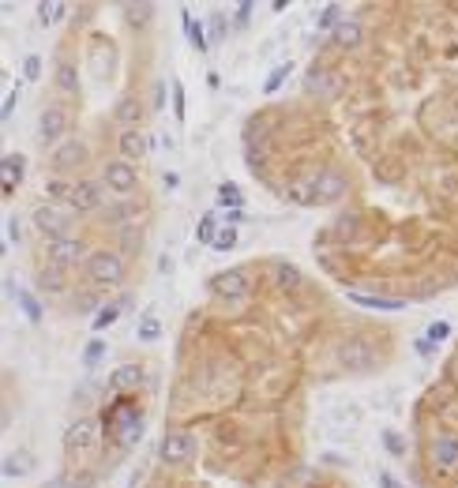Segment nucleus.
Wrapping results in <instances>:
<instances>
[{"instance_id": "obj_1", "label": "nucleus", "mask_w": 458, "mask_h": 488, "mask_svg": "<svg viewBox=\"0 0 458 488\" xmlns=\"http://www.w3.org/2000/svg\"><path fill=\"white\" fill-rule=\"evenodd\" d=\"M87 278L98 282V285H117L124 278V260L121 252H109V248H98V252L87 255Z\"/></svg>"}, {"instance_id": "obj_2", "label": "nucleus", "mask_w": 458, "mask_h": 488, "mask_svg": "<svg viewBox=\"0 0 458 488\" xmlns=\"http://www.w3.org/2000/svg\"><path fill=\"white\" fill-rule=\"evenodd\" d=\"M375 361H380V353H375V346L368 338H346V342H338V364L346 372H372Z\"/></svg>"}, {"instance_id": "obj_3", "label": "nucleus", "mask_w": 458, "mask_h": 488, "mask_svg": "<svg viewBox=\"0 0 458 488\" xmlns=\"http://www.w3.org/2000/svg\"><path fill=\"white\" fill-rule=\"evenodd\" d=\"M34 229L45 237V241H60V237H68V229H71V214L68 210H60L57 203H42V207H34Z\"/></svg>"}, {"instance_id": "obj_4", "label": "nucleus", "mask_w": 458, "mask_h": 488, "mask_svg": "<svg viewBox=\"0 0 458 488\" xmlns=\"http://www.w3.org/2000/svg\"><path fill=\"white\" fill-rule=\"evenodd\" d=\"M158 455H162V462H169V466H185L196 458V436L185 428H173L162 436V444H158Z\"/></svg>"}, {"instance_id": "obj_5", "label": "nucleus", "mask_w": 458, "mask_h": 488, "mask_svg": "<svg viewBox=\"0 0 458 488\" xmlns=\"http://www.w3.org/2000/svg\"><path fill=\"white\" fill-rule=\"evenodd\" d=\"M83 241L79 237H60V241H49L45 244V260H49V267H60V271H68V267H76L79 260H83Z\"/></svg>"}, {"instance_id": "obj_6", "label": "nucleus", "mask_w": 458, "mask_h": 488, "mask_svg": "<svg viewBox=\"0 0 458 488\" xmlns=\"http://www.w3.org/2000/svg\"><path fill=\"white\" fill-rule=\"evenodd\" d=\"M308 192H312V203H334V199L346 192V177H342V173H334V169H323V173H316V177H312Z\"/></svg>"}, {"instance_id": "obj_7", "label": "nucleus", "mask_w": 458, "mask_h": 488, "mask_svg": "<svg viewBox=\"0 0 458 488\" xmlns=\"http://www.w3.org/2000/svg\"><path fill=\"white\" fill-rule=\"evenodd\" d=\"M94 444H98V425H94L90 417L76 421V425L68 428V436H64V447H68L71 455H87Z\"/></svg>"}, {"instance_id": "obj_8", "label": "nucleus", "mask_w": 458, "mask_h": 488, "mask_svg": "<svg viewBox=\"0 0 458 488\" xmlns=\"http://www.w3.org/2000/svg\"><path fill=\"white\" fill-rule=\"evenodd\" d=\"M64 132H68V113H64L60 106H45L42 121H38V140L42 143H57Z\"/></svg>"}, {"instance_id": "obj_9", "label": "nucleus", "mask_w": 458, "mask_h": 488, "mask_svg": "<svg viewBox=\"0 0 458 488\" xmlns=\"http://www.w3.org/2000/svg\"><path fill=\"white\" fill-rule=\"evenodd\" d=\"M105 188L117 192V196H128V192H135V165L132 162H109L105 165Z\"/></svg>"}, {"instance_id": "obj_10", "label": "nucleus", "mask_w": 458, "mask_h": 488, "mask_svg": "<svg viewBox=\"0 0 458 488\" xmlns=\"http://www.w3.org/2000/svg\"><path fill=\"white\" fill-rule=\"evenodd\" d=\"M105 184H98V180H79V184H71V199L68 203L76 207V210H98L105 203Z\"/></svg>"}, {"instance_id": "obj_11", "label": "nucleus", "mask_w": 458, "mask_h": 488, "mask_svg": "<svg viewBox=\"0 0 458 488\" xmlns=\"http://www.w3.org/2000/svg\"><path fill=\"white\" fill-rule=\"evenodd\" d=\"M214 293L218 297H226V301H237V297H248V274L244 271H222V274H214Z\"/></svg>"}, {"instance_id": "obj_12", "label": "nucleus", "mask_w": 458, "mask_h": 488, "mask_svg": "<svg viewBox=\"0 0 458 488\" xmlns=\"http://www.w3.org/2000/svg\"><path fill=\"white\" fill-rule=\"evenodd\" d=\"M432 466H439V469L458 466V432H439L432 439Z\"/></svg>"}, {"instance_id": "obj_13", "label": "nucleus", "mask_w": 458, "mask_h": 488, "mask_svg": "<svg viewBox=\"0 0 458 488\" xmlns=\"http://www.w3.org/2000/svg\"><path fill=\"white\" fill-rule=\"evenodd\" d=\"M135 425H139V417H135L132 402H117V406L105 413V432H109V436H117V432H121V439H124Z\"/></svg>"}, {"instance_id": "obj_14", "label": "nucleus", "mask_w": 458, "mask_h": 488, "mask_svg": "<svg viewBox=\"0 0 458 488\" xmlns=\"http://www.w3.org/2000/svg\"><path fill=\"white\" fill-rule=\"evenodd\" d=\"M83 162H87V143H79V140H64L53 151V169L57 173L71 169V165H83Z\"/></svg>"}, {"instance_id": "obj_15", "label": "nucleus", "mask_w": 458, "mask_h": 488, "mask_svg": "<svg viewBox=\"0 0 458 488\" xmlns=\"http://www.w3.org/2000/svg\"><path fill=\"white\" fill-rule=\"evenodd\" d=\"M305 87L312 90L316 98H327V102L338 98V79H334L331 68H312V71H308V79H305Z\"/></svg>"}, {"instance_id": "obj_16", "label": "nucleus", "mask_w": 458, "mask_h": 488, "mask_svg": "<svg viewBox=\"0 0 458 488\" xmlns=\"http://www.w3.org/2000/svg\"><path fill=\"white\" fill-rule=\"evenodd\" d=\"M23 169H26L23 154H4V162H0V188H4V196H12V192L19 188Z\"/></svg>"}, {"instance_id": "obj_17", "label": "nucleus", "mask_w": 458, "mask_h": 488, "mask_svg": "<svg viewBox=\"0 0 458 488\" xmlns=\"http://www.w3.org/2000/svg\"><path fill=\"white\" fill-rule=\"evenodd\" d=\"M143 154H146V132L124 128L121 132V158L124 162H143Z\"/></svg>"}, {"instance_id": "obj_18", "label": "nucleus", "mask_w": 458, "mask_h": 488, "mask_svg": "<svg viewBox=\"0 0 458 488\" xmlns=\"http://www.w3.org/2000/svg\"><path fill=\"white\" fill-rule=\"evenodd\" d=\"M346 297H350L353 305L375 308V312H398V308H406V301H398V297H372V293H357V289H350Z\"/></svg>"}, {"instance_id": "obj_19", "label": "nucleus", "mask_w": 458, "mask_h": 488, "mask_svg": "<svg viewBox=\"0 0 458 488\" xmlns=\"http://www.w3.org/2000/svg\"><path fill=\"white\" fill-rule=\"evenodd\" d=\"M8 293H15V301H19V308L26 312V319H31V323H42V305H38V297H34V293L12 285V278H8Z\"/></svg>"}, {"instance_id": "obj_20", "label": "nucleus", "mask_w": 458, "mask_h": 488, "mask_svg": "<svg viewBox=\"0 0 458 488\" xmlns=\"http://www.w3.org/2000/svg\"><path fill=\"white\" fill-rule=\"evenodd\" d=\"M139 380H143V372L135 364H121L113 376H109V387H113V391H128V387H135Z\"/></svg>"}, {"instance_id": "obj_21", "label": "nucleus", "mask_w": 458, "mask_h": 488, "mask_svg": "<svg viewBox=\"0 0 458 488\" xmlns=\"http://www.w3.org/2000/svg\"><path fill=\"white\" fill-rule=\"evenodd\" d=\"M117 121H121L124 128H135L143 121V106H139V98H124L121 106H117Z\"/></svg>"}, {"instance_id": "obj_22", "label": "nucleus", "mask_w": 458, "mask_h": 488, "mask_svg": "<svg viewBox=\"0 0 458 488\" xmlns=\"http://www.w3.org/2000/svg\"><path fill=\"white\" fill-rule=\"evenodd\" d=\"M38 285L45 293H64V274H60V267H42L38 271Z\"/></svg>"}, {"instance_id": "obj_23", "label": "nucleus", "mask_w": 458, "mask_h": 488, "mask_svg": "<svg viewBox=\"0 0 458 488\" xmlns=\"http://www.w3.org/2000/svg\"><path fill=\"white\" fill-rule=\"evenodd\" d=\"M241 203H244V192L237 188V184H222L218 188V207H226V210H241Z\"/></svg>"}, {"instance_id": "obj_24", "label": "nucleus", "mask_w": 458, "mask_h": 488, "mask_svg": "<svg viewBox=\"0 0 458 488\" xmlns=\"http://www.w3.org/2000/svg\"><path fill=\"white\" fill-rule=\"evenodd\" d=\"M180 23H185L188 42L196 45V53H207V49H210V42L203 38V26H199V23H192V15H188V12H180Z\"/></svg>"}, {"instance_id": "obj_25", "label": "nucleus", "mask_w": 458, "mask_h": 488, "mask_svg": "<svg viewBox=\"0 0 458 488\" xmlns=\"http://www.w3.org/2000/svg\"><path fill=\"white\" fill-rule=\"evenodd\" d=\"M274 282H278L282 289H297V285H300L297 267H289V263H274Z\"/></svg>"}, {"instance_id": "obj_26", "label": "nucleus", "mask_w": 458, "mask_h": 488, "mask_svg": "<svg viewBox=\"0 0 458 488\" xmlns=\"http://www.w3.org/2000/svg\"><path fill=\"white\" fill-rule=\"evenodd\" d=\"M105 357V342H102V335H94L87 342V349H83V368L90 372V368H98V361Z\"/></svg>"}, {"instance_id": "obj_27", "label": "nucleus", "mask_w": 458, "mask_h": 488, "mask_svg": "<svg viewBox=\"0 0 458 488\" xmlns=\"http://www.w3.org/2000/svg\"><path fill=\"white\" fill-rule=\"evenodd\" d=\"M342 23H346V8L342 4H327L323 15H319V26H323V31H338Z\"/></svg>"}, {"instance_id": "obj_28", "label": "nucleus", "mask_w": 458, "mask_h": 488, "mask_svg": "<svg viewBox=\"0 0 458 488\" xmlns=\"http://www.w3.org/2000/svg\"><path fill=\"white\" fill-rule=\"evenodd\" d=\"M334 42L342 45V49H346V45H357V42H361V23L346 19V23H342V26H338V31H334Z\"/></svg>"}, {"instance_id": "obj_29", "label": "nucleus", "mask_w": 458, "mask_h": 488, "mask_svg": "<svg viewBox=\"0 0 458 488\" xmlns=\"http://www.w3.org/2000/svg\"><path fill=\"white\" fill-rule=\"evenodd\" d=\"M121 319V305H105V308H98V316H94V335H102V330H109Z\"/></svg>"}, {"instance_id": "obj_30", "label": "nucleus", "mask_w": 458, "mask_h": 488, "mask_svg": "<svg viewBox=\"0 0 458 488\" xmlns=\"http://www.w3.org/2000/svg\"><path fill=\"white\" fill-rule=\"evenodd\" d=\"M31 473V458L26 455H8L4 458V477H23Z\"/></svg>"}, {"instance_id": "obj_31", "label": "nucleus", "mask_w": 458, "mask_h": 488, "mask_svg": "<svg viewBox=\"0 0 458 488\" xmlns=\"http://www.w3.org/2000/svg\"><path fill=\"white\" fill-rule=\"evenodd\" d=\"M135 338H139V342H158V338H162L158 319H154V316H146L143 323H139V335H135Z\"/></svg>"}, {"instance_id": "obj_32", "label": "nucleus", "mask_w": 458, "mask_h": 488, "mask_svg": "<svg viewBox=\"0 0 458 488\" xmlns=\"http://www.w3.org/2000/svg\"><path fill=\"white\" fill-rule=\"evenodd\" d=\"M233 244H237V229H233V226H222V229H218V237H214V244H210V248H214V252H229Z\"/></svg>"}, {"instance_id": "obj_33", "label": "nucleus", "mask_w": 458, "mask_h": 488, "mask_svg": "<svg viewBox=\"0 0 458 488\" xmlns=\"http://www.w3.org/2000/svg\"><path fill=\"white\" fill-rule=\"evenodd\" d=\"M196 237H199V241H203V244H214V237H218V218H214V214H207L203 222H199Z\"/></svg>"}, {"instance_id": "obj_34", "label": "nucleus", "mask_w": 458, "mask_h": 488, "mask_svg": "<svg viewBox=\"0 0 458 488\" xmlns=\"http://www.w3.org/2000/svg\"><path fill=\"white\" fill-rule=\"evenodd\" d=\"M286 76H289V64H278V68H274L271 76H267V83H263V94H274V90L286 83Z\"/></svg>"}, {"instance_id": "obj_35", "label": "nucleus", "mask_w": 458, "mask_h": 488, "mask_svg": "<svg viewBox=\"0 0 458 488\" xmlns=\"http://www.w3.org/2000/svg\"><path fill=\"white\" fill-rule=\"evenodd\" d=\"M57 83H60V90H76L79 87L76 68H71V64H60V68H57Z\"/></svg>"}, {"instance_id": "obj_36", "label": "nucleus", "mask_w": 458, "mask_h": 488, "mask_svg": "<svg viewBox=\"0 0 458 488\" xmlns=\"http://www.w3.org/2000/svg\"><path fill=\"white\" fill-rule=\"evenodd\" d=\"M226 31H229V19L222 12H214V15H210V42H222Z\"/></svg>"}, {"instance_id": "obj_37", "label": "nucleus", "mask_w": 458, "mask_h": 488, "mask_svg": "<svg viewBox=\"0 0 458 488\" xmlns=\"http://www.w3.org/2000/svg\"><path fill=\"white\" fill-rule=\"evenodd\" d=\"M151 12H154V4H135V8H128V23H132V26H143L146 19H151Z\"/></svg>"}, {"instance_id": "obj_38", "label": "nucleus", "mask_w": 458, "mask_h": 488, "mask_svg": "<svg viewBox=\"0 0 458 488\" xmlns=\"http://www.w3.org/2000/svg\"><path fill=\"white\" fill-rule=\"evenodd\" d=\"M60 15H64V4H42L38 8V19L42 23H53V19H60Z\"/></svg>"}, {"instance_id": "obj_39", "label": "nucleus", "mask_w": 458, "mask_h": 488, "mask_svg": "<svg viewBox=\"0 0 458 488\" xmlns=\"http://www.w3.org/2000/svg\"><path fill=\"white\" fill-rule=\"evenodd\" d=\"M383 447H387L391 455H406V444L398 439V432H383Z\"/></svg>"}, {"instance_id": "obj_40", "label": "nucleus", "mask_w": 458, "mask_h": 488, "mask_svg": "<svg viewBox=\"0 0 458 488\" xmlns=\"http://www.w3.org/2000/svg\"><path fill=\"white\" fill-rule=\"evenodd\" d=\"M173 113H177V121H185V87L180 83H173Z\"/></svg>"}, {"instance_id": "obj_41", "label": "nucleus", "mask_w": 458, "mask_h": 488, "mask_svg": "<svg viewBox=\"0 0 458 488\" xmlns=\"http://www.w3.org/2000/svg\"><path fill=\"white\" fill-rule=\"evenodd\" d=\"M23 76L26 79H38L42 76V57H26L23 60Z\"/></svg>"}, {"instance_id": "obj_42", "label": "nucleus", "mask_w": 458, "mask_h": 488, "mask_svg": "<svg viewBox=\"0 0 458 488\" xmlns=\"http://www.w3.org/2000/svg\"><path fill=\"white\" fill-rule=\"evenodd\" d=\"M447 335H451V327H447V323H432V327H428V335H425V338H428V342H443Z\"/></svg>"}, {"instance_id": "obj_43", "label": "nucleus", "mask_w": 458, "mask_h": 488, "mask_svg": "<svg viewBox=\"0 0 458 488\" xmlns=\"http://www.w3.org/2000/svg\"><path fill=\"white\" fill-rule=\"evenodd\" d=\"M151 98H154L151 109H162V106H166V83H162V79L154 83V94H151Z\"/></svg>"}, {"instance_id": "obj_44", "label": "nucleus", "mask_w": 458, "mask_h": 488, "mask_svg": "<svg viewBox=\"0 0 458 488\" xmlns=\"http://www.w3.org/2000/svg\"><path fill=\"white\" fill-rule=\"evenodd\" d=\"M49 196H53V199H71V188L57 180V184H49Z\"/></svg>"}, {"instance_id": "obj_45", "label": "nucleus", "mask_w": 458, "mask_h": 488, "mask_svg": "<svg viewBox=\"0 0 458 488\" xmlns=\"http://www.w3.org/2000/svg\"><path fill=\"white\" fill-rule=\"evenodd\" d=\"M15 102H19V90H12V94H8V98H4V109H0V117H4V121H8V117H12V109H15Z\"/></svg>"}, {"instance_id": "obj_46", "label": "nucleus", "mask_w": 458, "mask_h": 488, "mask_svg": "<svg viewBox=\"0 0 458 488\" xmlns=\"http://www.w3.org/2000/svg\"><path fill=\"white\" fill-rule=\"evenodd\" d=\"M248 15H252V4H248V0H244V4H237V26L248 23Z\"/></svg>"}, {"instance_id": "obj_47", "label": "nucleus", "mask_w": 458, "mask_h": 488, "mask_svg": "<svg viewBox=\"0 0 458 488\" xmlns=\"http://www.w3.org/2000/svg\"><path fill=\"white\" fill-rule=\"evenodd\" d=\"M241 222H244V210H226V226H233V229H237Z\"/></svg>"}, {"instance_id": "obj_48", "label": "nucleus", "mask_w": 458, "mask_h": 488, "mask_svg": "<svg viewBox=\"0 0 458 488\" xmlns=\"http://www.w3.org/2000/svg\"><path fill=\"white\" fill-rule=\"evenodd\" d=\"M8 241H19V218H8Z\"/></svg>"}, {"instance_id": "obj_49", "label": "nucleus", "mask_w": 458, "mask_h": 488, "mask_svg": "<svg viewBox=\"0 0 458 488\" xmlns=\"http://www.w3.org/2000/svg\"><path fill=\"white\" fill-rule=\"evenodd\" d=\"M380 488H406V485H398L391 473H380Z\"/></svg>"}, {"instance_id": "obj_50", "label": "nucleus", "mask_w": 458, "mask_h": 488, "mask_svg": "<svg viewBox=\"0 0 458 488\" xmlns=\"http://www.w3.org/2000/svg\"><path fill=\"white\" fill-rule=\"evenodd\" d=\"M417 353L428 357V353H432V342H428V338H417Z\"/></svg>"}, {"instance_id": "obj_51", "label": "nucleus", "mask_w": 458, "mask_h": 488, "mask_svg": "<svg viewBox=\"0 0 458 488\" xmlns=\"http://www.w3.org/2000/svg\"><path fill=\"white\" fill-rule=\"evenodd\" d=\"M455 372H458V357H455Z\"/></svg>"}]
</instances>
